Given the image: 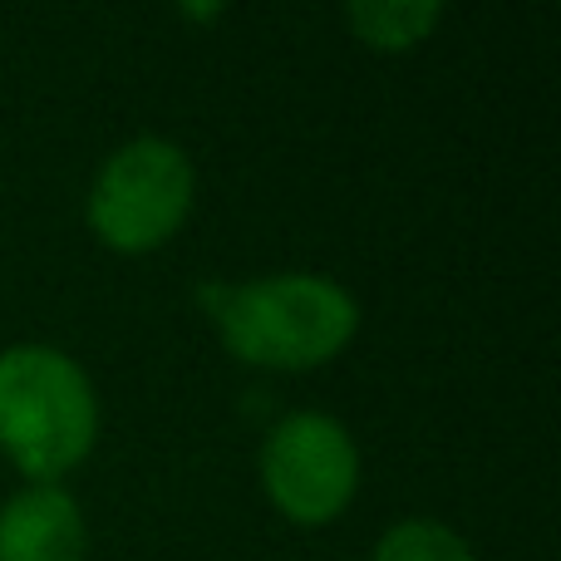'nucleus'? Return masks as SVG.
Returning a JSON list of instances; mask_svg holds the SVG:
<instances>
[{"instance_id": "1", "label": "nucleus", "mask_w": 561, "mask_h": 561, "mask_svg": "<svg viewBox=\"0 0 561 561\" xmlns=\"http://www.w3.org/2000/svg\"><path fill=\"white\" fill-rule=\"evenodd\" d=\"M203 306L213 310L222 345L266 369H316L335 359L359 330L355 296L310 272L217 280L203 286Z\"/></svg>"}, {"instance_id": "2", "label": "nucleus", "mask_w": 561, "mask_h": 561, "mask_svg": "<svg viewBox=\"0 0 561 561\" xmlns=\"http://www.w3.org/2000/svg\"><path fill=\"white\" fill-rule=\"evenodd\" d=\"M99 438L89 375L55 345H10L0 355V448L35 483H59Z\"/></svg>"}, {"instance_id": "3", "label": "nucleus", "mask_w": 561, "mask_h": 561, "mask_svg": "<svg viewBox=\"0 0 561 561\" xmlns=\"http://www.w3.org/2000/svg\"><path fill=\"white\" fill-rule=\"evenodd\" d=\"M193 163L168 138H134L114 148L89 187V227L114 252H153L183 227L193 207Z\"/></svg>"}, {"instance_id": "4", "label": "nucleus", "mask_w": 561, "mask_h": 561, "mask_svg": "<svg viewBox=\"0 0 561 561\" xmlns=\"http://www.w3.org/2000/svg\"><path fill=\"white\" fill-rule=\"evenodd\" d=\"M262 483L276 513H286L290 523L325 527L345 513L359 488V448L340 419L300 409L266 434Z\"/></svg>"}, {"instance_id": "5", "label": "nucleus", "mask_w": 561, "mask_h": 561, "mask_svg": "<svg viewBox=\"0 0 561 561\" xmlns=\"http://www.w3.org/2000/svg\"><path fill=\"white\" fill-rule=\"evenodd\" d=\"M89 533L59 483H35L0 507V561H84Z\"/></svg>"}, {"instance_id": "6", "label": "nucleus", "mask_w": 561, "mask_h": 561, "mask_svg": "<svg viewBox=\"0 0 561 561\" xmlns=\"http://www.w3.org/2000/svg\"><path fill=\"white\" fill-rule=\"evenodd\" d=\"M444 5L434 0H350L345 20L369 49H414L438 25Z\"/></svg>"}, {"instance_id": "7", "label": "nucleus", "mask_w": 561, "mask_h": 561, "mask_svg": "<svg viewBox=\"0 0 561 561\" xmlns=\"http://www.w3.org/2000/svg\"><path fill=\"white\" fill-rule=\"evenodd\" d=\"M375 561H473V547L444 523L409 517L375 542Z\"/></svg>"}]
</instances>
